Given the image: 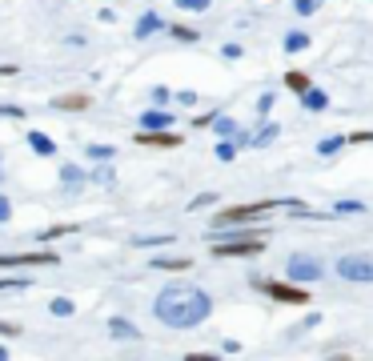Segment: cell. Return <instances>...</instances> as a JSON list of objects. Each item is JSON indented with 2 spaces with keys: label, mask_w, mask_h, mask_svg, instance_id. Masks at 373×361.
<instances>
[{
  "label": "cell",
  "mask_w": 373,
  "mask_h": 361,
  "mask_svg": "<svg viewBox=\"0 0 373 361\" xmlns=\"http://www.w3.org/2000/svg\"><path fill=\"white\" fill-rule=\"evenodd\" d=\"M153 313L169 329H197L209 321L213 297L205 289H197V285H165L157 293V301H153Z\"/></svg>",
  "instance_id": "obj_1"
},
{
  "label": "cell",
  "mask_w": 373,
  "mask_h": 361,
  "mask_svg": "<svg viewBox=\"0 0 373 361\" xmlns=\"http://www.w3.org/2000/svg\"><path fill=\"white\" fill-rule=\"evenodd\" d=\"M273 209H305L301 201H249V205H229L221 213L213 217V225L217 229H237V225H249V221H257V217L273 213Z\"/></svg>",
  "instance_id": "obj_2"
},
{
  "label": "cell",
  "mask_w": 373,
  "mask_h": 361,
  "mask_svg": "<svg viewBox=\"0 0 373 361\" xmlns=\"http://www.w3.org/2000/svg\"><path fill=\"white\" fill-rule=\"evenodd\" d=\"M337 277L353 285H373V257L370 253H345L337 257Z\"/></svg>",
  "instance_id": "obj_3"
},
{
  "label": "cell",
  "mask_w": 373,
  "mask_h": 361,
  "mask_svg": "<svg viewBox=\"0 0 373 361\" xmlns=\"http://www.w3.org/2000/svg\"><path fill=\"white\" fill-rule=\"evenodd\" d=\"M257 289L265 297H273V301H281V305H309L313 297H309L305 285H293V281H257Z\"/></svg>",
  "instance_id": "obj_4"
},
{
  "label": "cell",
  "mask_w": 373,
  "mask_h": 361,
  "mask_svg": "<svg viewBox=\"0 0 373 361\" xmlns=\"http://www.w3.org/2000/svg\"><path fill=\"white\" fill-rule=\"evenodd\" d=\"M285 277H289L293 285H313V281L325 277V265L317 261V257H309V253H293V257H289V269H285Z\"/></svg>",
  "instance_id": "obj_5"
},
{
  "label": "cell",
  "mask_w": 373,
  "mask_h": 361,
  "mask_svg": "<svg viewBox=\"0 0 373 361\" xmlns=\"http://www.w3.org/2000/svg\"><path fill=\"white\" fill-rule=\"evenodd\" d=\"M265 253V237H233V241H213V257H257Z\"/></svg>",
  "instance_id": "obj_6"
},
{
  "label": "cell",
  "mask_w": 373,
  "mask_h": 361,
  "mask_svg": "<svg viewBox=\"0 0 373 361\" xmlns=\"http://www.w3.org/2000/svg\"><path fill=\"white\" fill-rule=\"evenodd\" d=\"M29 265H61V253L40 249V253H0V269H29Z\"/></svg>",
  "instance_id": "obj_7"
},
{
  "label": "cell",
  "mask_w": 373,
  "mask_h": 361,
  "mask_svg": "<svg viewBox=\"0 0 373 361\" xmlns=\"http://www.w3.org/2000/svg\"><path fill=\"white\" fill-rule=\"evenodd\" d=\"M132 141H137V145H145V148H177L181 145V137L173 129H169V132H145V129H141Z\"/></svg>",
  "instance_id": "obj_8"
},
{
  "label": "cell",
  "mask_w": 373,
  "mask_h": 361,
  "mask_svg": "<svg viewBox=\"0 0 373 361\" xmlns=\"http://www.w3.org/2000/svg\"><path fill=\"white\" fill-rule=\"evenodd\" d=\"M141 129H145V132H169V129H173V113H165V109H149V113L141 116Z\"/></svg>",
  "instance_id": "obj_9"
},
{
  "label": "cell",
  "mask_w": 373,
  "mask_h": 361,
  "mask_svg": "<svg viewBox=\"0 0 373 361\" xmlns=\"http://www.w3.org/2000/svg\"><path fill=\"white\" fill-rule=\"evenodd\" d=\"M52 105H56L61 113H81V109H89V105H93V100L84 97V93H65V97H56Z\"/></svg>",
  "instance_id": "obj_10"
},
{
  "label": "cell",
  "mask_w": 373,
  "mask_h": 361,
  "mask_svg": "<svg viewBox=\"0 0 373 361\" xmlns=\"http://www.w3.org/2000/svg\"><path fill=\"white\" fill-rule=\"evenodd\" d=\"M109 333H113L116 341H137V337H141V333H137V325H132V321H125V317H113V321H109Z\"/></svg>",
  "instance_id": "obj_11"
},
{
  "label": "cell",
  "mask_w": 373,
  "mask_h": 361,
  "mask_svg": "<svg viewBox=\"0 0 373 361\" xmlns=\"http://www.w3.org/2000/svg\"><path fill=\"white\" fill-rule=\"evenodd\" d=\"M285 84H289V89L297 93V97H305L309 89H313V81H309V77L301 72V68H289V72H285Z\"/></svg>",
  "instance_id": "obj_12"
},
{
  "label": "cell",
  "mask_w": 373,
  "mask_h": 361,
  "mask_svg": "<svg viewBox=\"0 0 373 361\" xmlns=\"http://www.w3.org/2000/svg\"><path fill=\"white\" fill-rule=\"evenodd\" d=\"M301 105H305L309 113H325V109H329V97H325L321 89H309L305 97H301Z\"/></svg>",
  "instance_id": "obj_13"
},
{
  "label": "cell",
  "mask_w": 373,
  "mask_h": 361,
  "mask_svg": "<svg viewBox=\"0 0 373 361\" xmlns=\"http://www.w3.org/2000/svg\"><path fill=\"white\" fill-rule=\"evenodd\" d=\"M213 132H217V137H225V141H237V137H241L237 121H229V116H217V121H213Z\"/></svg>",
  "instance_id": "obj_14"
},
{
  "label": "cell",
  "mask_w": 373,
  "mask_h": 361,
  "mask_svg": "<svg viewBox=\"0 0 373 361\" xmlns=\"http://www.w3.org/2000/svg\"><path fill=\"white\" fill-rule=\"evenodd\" d=\"M157 29H161V17H157V13H145V17L137 20V40H145V36H153Z\"/></svg>",
  "instance_id": "obj_15"
},
{
  "label": "cell",
  "mask_w": 373,
  "mask_h": 361,
  "mask_svg": "<svg viewBox=\"0 0 373 361\" xmlns=\"http://www.w3.org/2000/svg\"><path fill=\"white\" fill-rule=\"evenodd\" d=\"M29 145H33L36 157H52V153H56V145H52L45 132H29Z\"/></svg>",
  "instance_id": "obj_16"
},
{
  "label": "cell",
  "mask_w": 373,
  "mask_h": 361,
  "mask_svg": "<svg viewBox=\"0 0 373 361\" xmlns=\"http://www.w3.org/2000/svg\"><path fill=\"white\" fill-rule=\"evenodd\" d=\"M189 257H157L153 261V269H165V273H181V269H189Z\"/></svg>",
  "instance_id": "obj_17"
},
{
  "label": "cell",
  "mask_w": 373,
  "mask_h": 361,
  "mask_svg": "<svg viewBox=\"0 0 373 361\" xmlns=\"http://www.w3.org/2000/svg\"><path fill=\"white\" fill-rule=\"evenodd\" d=\"M169 33L177 36L181 45H193V40H201V36H197V29H189V24H173V29H169Z\"/></svg>",
  "instance_id": "obj_18"
},
{
  "label": "cell",
  "mask_w": 373,
  "mask_h": 361,
  "mask_svg": "<svg viewBox=\"0 0 373 361\" xmlns=\"http://www.w3.org/2000/svg\"><path fill=\"white\" fill-rule=\"evenodd\" d=\"M301 49H309V36L305 33H289V36H285V52H301Z\"/></svg>",
  "instance_id": "obj_19"
},
{
  "label": "cell",
  "mask_w": 373,
  "mask_h": 361,
  "mask_svg": "<svg viewBox=\"0 0 373 361\" xmlns=\"http://www.w3.org/2000/svg\"><path fill=\"white\" fill-rule=\"evenodd\" d=\"M341 145H345V137H325L321 145H317V153H321V157H333Z\"/></svg>",
  "instance_id": "obj_20"
},
{
  "label": "cell",
  "mask_w": 373,
  "mask_h": 361,
  "mask_svg": "<svg viewBox=\"0 0 373 361\" xmlns=\"http://www.w3.org/2000/svg\"><path fill=\"white\" fill-rule=\"evenodd\" d=\"M61 180H65L68 189H77V185H81V180H84V173H81V169H77V164H68L65 173H61Z\"/></svg>",
  "instance_id": "obj_21"
},
{
  "label": "cell",
  "mask_w": 373,
  "mask_h": 361,
  "mask_svg": "<svg viewBox=\"0 0 373 361\" xmlns=\"http://www.w3.org/2000/svg\"><path fill=\"white\" fill-rule=\"evenodd\" d=\"M213 0H177V8H185V13H209Z\"/></svg>",
  "instance_id": "obj_22"
},
{
  "label": "cell",
  "mask_w": 373,
  "mask_h": 361,
  "mask_svg": "<svg viewBox=\"0 0 373 361\" xmlns=\"http://www.w3.org/2000/svg\"><path fill=\"white\" fill-rule=\"evenodd\" d=\"M29 285H33L29 277H0V293L4 289H29Z\"/></svg>",
  "instance_id": "obj_23"
},
{
  "label": "cell",
  "mask_w": 373,
  "mask_h": 361,
  "mask_svg": "<svg viewBox=\"0 0 373 361\" xmlns=\"http://www.w3.org/2000/svg\"><path fill=\"white\" fill-rule=\"evenodd\" d=\"M277 132H281L277 125H265V129H261L257 137H253V145H273V137H277Z\"/></svg>",
  "instance_id": "obj_24"
},
{
  "label": "cell",
  "mask_w": 373,
  "mask_h": 361,
  "mask_svg": "<svg viewBox=\"0 0 373 361\" xmlns=\"http://www.w3.org/2000/svg\"><path fill=\"white\" fill-rule=\"evenodd\" d=\"M217 157H221V161H233V157H237V141H221V145H217Z\"/></svg>",
  "instance_id": "obj_25"
},
{
  "label": "cell",
  "mask_w": 373,
  "mask_h": 361,
  "mask_svg": "<svg viewBox=\"0 0 373 361\" xmlns=\"http://www.w3.org/2000/svg\"><path fill=\"white\" fill-rule=\"evenodd\" d=\"M73 309H77V305H73L68 297H56V301H52V313H56V317H68Z\"/></svg>",
  "instance_id": "obj_26"
},
{
  "label": "cell",
  "mask_w": 373,
  "mask_h": 361,
  "mask_svg": "<svg viewBox=\"0 0 373 361\" xmlns=\"http://www.w3.org/2000/svg\"><path fill=\"white\" fill-rule=\"evenodd\" d=\"M317 4H321V0H293V13L309 17V13H317Z\"/></svg>",
  "instance_id": "obj_27"
},
{
  "label": "cell",
  "mask_w": 373,
  "mask_h": 361,
  "mask_svg": "<svg viewBox=\"0 0 373 361\" xmlns=\"http://www.w3.org/2000/svg\"><path fill=\"white\" fill-rule=\"evenodd\" d=\"M65 233H73L68 225H52V229H45V233H36L40 241H56V237H65Z\"/></svg>",
  "instance_id": "obj_28"
},
{
  "label": "cell",
  "mask_w": 373,
  "mask_h": 361,
  "mask_svg": "<svg viewBox=\"0 0 373 361\" xmlns=\"http://www.w3.org/2000/svg\"><path fill=\"white\" fill-rule=\"evenodd\" d=\"M361 209H365L361 201H337V205H333V213H361Z\"/></svg>",
  "instance_id": "obj_29"
},
{
  "label": "cell",
  "mask_w": 373,
  "mask_h": 361,
  "mask_svg": "<svg viewBox=\"0 0 373 361\" xmlns=\"http://www.w3.org/2000/svg\"><path fill=\"white\" fill-rule=\"evenodd\" d=\"M89 157H93V161H109V157H113V148H109V145H89Z\"/></svg>",
  "instance_id": "obj_30"
},
{
  "label": "cell",
  "mask_w": 373,
  "mask_h": 361,
  "mask_svg": "<svg viewBox=\"0 0 373 361\" xmlns=\"http://www.w3.org/2000/svg\"><path fill=\"white\" fill-rule=\"evenodd\" d=\"M13 221V205H8V197L0 193V225H8Z\"/></svg>",
  "instance_id": "obj_31"
},
{
  "label": "cell",
  "mask_w": 373,
  "mask_h": 361,
  "mask_svg": "<svg viewBox=\"0 0 373 361\" xmlns=\"http://www.w3.org/2000/svg\"><path fill=\"white\" fill-rule=\"evenodd\" d=\"M169 241H173V237H169V233H161V237H141L137 245H169Z\"/></svg>",
  "instance_id": "obj_32"
},
{
  "label": "cell",
  "mask_w": 373,
  "mask_h": 361,
  "mask_svg": "<svg viewBox=\"0 0 373 361\" xmlns=\"http://www.w3.org/2000/svg\"><path fill=\"white\" fill-rule=\"evenodd\" d=\"M345 141H353V145H373V132H349Z\"/></svg>",
  "instance_id": "obj_33"
},
{
  "label": "cell",
  "mask_w": 373,
  "mask_h": 361,
  "mask_svg": "<svg viewBox=\"0 0 373 361\" xmlns=\"http://www.w3.org/2000/svg\"><path fill=\"white\" fill-rule=\"evenodd\" d=\"M0 337H20V325H13V321H0Z\"/></svg>",
  "instance_id": "obj_34"
},
{
  "label": "cell",
  "mask_w": 373,
  "mask_h": 361,
  "mask_svg": "<svg viewBox=\"0 0 373 361\" xmlns=\"http://www.w3.org/2000/svg\"><path fill=\"white\" fill-rule=\"evenodd\" d=\"M277 100H273V93H265V97L257 100V113H269V109H273Z\"/></svg>",
  "instance_id": "obj_35"
},
{
  "label": "cell",
  "mask_w": 373,
  "mask_h": 361,
  "mask_svg": "<svg viewBox=\"0 0 373 361\" xmlns=\"http://www.w3.org/2000/svg\"><path fill=\"white\" fill-rule=\"evenodd\" d=\"M217 116H221V113H201V116H197V121H193V125H197V129H205V125H213Z\"/></svg>",
  "instance_id": "obj_36"
},
{
  "label": "cell",
  "mask_w": 373,
  "mask_h": 361,
  "mask_svg": "<svg viewBox=\"0 0 373 361\" xmlns=\"http://www.w3.org/2000/svg\"><path fill=\"white\" fill-rule=\"evenodd\" d=\"M213 201H217V197H213V193H201V197H197L193 205H189V209H205V205H213Z\"/></svg>",
  "instance_id": "obj_37"
},
{
  "label": "cell",
  "mask_w": 373,
  "mask_h": 361,
  "mask_svg": "<svg viewBox=\"0 0 373 361\" xmlns=\"http://www.w3.org/2000/svg\"><path fill=\"white\" fill-rule=\"evenodd\" d=\"M185 361H221L217 353H185Z\"/></svg>",
  "instance_id": "obj_38"
},
{
  "label": "cell",
  "mask_w": 373,
  "mask_h": 361,
  "mask_svg": "<svg viewBox=\"0 0 373 361\" xmlns=\"http://www.w3.org/2000/svg\"><path fill=\"white\" fill-rule=\"evenodd\" d=\"M313 325H321V313H309V317H305L297 329H313Z\"/></svg>",
  "instance_id": "obj_39"
},
{
  "label": "cell",
  "mask_w": 373,
  "mask_h": 361,
  "mask_svg": "<svg viewBox=\"0 0 373 361\" xmlns=\"http://www.w3.org/2000/svg\"><path fill=\"white\" fill-rule=\"evenodd\" d=\"M17 72H20L17 65H0V77H17Z\"/></svg>",
  "instance_id": "obj_40"
},
{
  "label": "cell",
  "mask_w": 373,
  "mask_h": 361,
  "mask_svg": "<svg viewBox=\"0 0 373 361\" xmlns=\"http://www.w3.org/2000/svg\"><path fill=\"white\" fill-rule=\"evenodd\" d=\"M0 113H4V116H20V109H17V105H0Z\"/></svg>",
  "instance_id": "obj_41"
},
{
  "label": "cell",
  "mask_w": 373,
  "mask_h": 361,
  "mask_svg": "<svg viewBox=\"0 0 373 361\" xmlns=\"http://www.w3.org/2000/svg\"><path fill=\"white\" fill-rule=\"evenodd\" d=\"M0 361H8V349H4V345H0Z\"/></svg>",
  "instance_id": "obj_42"
},
{
  "label": "cell",
  "mask_w": 373,
  "mask_h": 361,
  "mask_svg": "<svg viewBox=\"0 0 373 361\" xmlns=\"http://www.w3.org/2000/svg\"><path fill=\"white\" fill-rule=\"evenodd\" d=\"M329 361H353V358H345V353H341V358H329Z\"/></svg>",
  "instance_id": "obj_43"
},
{
  "label": "cell",
  "mask_w": 373,
  "mask_h": 361,
  "mask_svg": "<svg viewBox=\"0 0 373 361\" xmlns=\"http://www.w3.org/2000/svg\"><path fill=\"white\" fill-rule=\"evenodd\" d=\"M0 177H4V169H0Z\"/></svg>",
  "instance_id": "obj_44"
}]
</instances>
